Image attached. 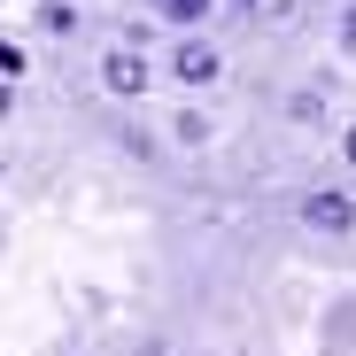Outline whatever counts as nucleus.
Masks as SVG:
<instances>
[{
    "label": "nucleus",
    "instance_id": "f257e3e1",
    "mask_svg": "<svg viewBox=\"0 0 356 356\" xmlns=\"http://www.w3.org/2000/svg\"><path fill=\"white\" fill-rule=\"evenodd\" d=\"M147 86H155V63H147L140 47H108V54H101V93H116V101H140Z\"/></svg>",
    "mask_w": 356,
    "mask_h": 356
},
{
    "label": "nucleus",
    "instance_id": "f03ea898",
    "mask_svg": "<svg viewBox=\"0 0 356 356\" xmlns=\"http://www.w3.org/2000/svg\"><path fill=\"white\" fill-rule=\"evenodd\" d=\"M170 78H178V86H217V78H225V54H217L209 39H178V47H170Z\"/></svg>",
    "mask_w": 356,
    "mask_h": 356
},
{
    "label": "nucleus",
    "instance_id": "7ed1b4c3",
    "mask_svg": "<svg viewBox=\"0 0 356 356\" xmlns=\"http://www.w3.org/2000/svg\"><path fill=\"white\" fill-rule=\"evenodd\" d=\"M302 225H310V232H348V225H356V202H348L341 186H310V194H302Z\"/></svg>",
    "mask_w": 356,
    "mask_h": 356
},
{
    "label": "nucleus",
    "instance_id": "20e7f679",
    "mask_svg": "<svg viewBox=\"0 0 356 356\" xmlns=\"http://www.w3.org/2000/svg\"><path fill=\"white\" fill-rule=\"evenodd\" d=\"M209 132H217V124H209L202 108H178V116H170V140H178V147H202Z\"/></svg>",
    "mask_w": 356,
    "mask_h": 356
},
{
    "label": "nucleus",
    "instance_id": "39448f33",
    "mask_svg": "<svg viewBox=\"0 0 356 356\" xmlns=\"http://www.w3.org/2000/svg\"><path fill=\"white\" fill-rule=\"evenodd\" d=\"M155 8H163L170 24H186V31H194V24H209V8H217V0H155Z\"/></svg>",
    "mask_w": 356,
    "mask_h": 356
},
{
    "label": "nucleus",
    "instance_id": "423d86ee",
    "mask_svg": "<svg viewBox=\"0 0 356 356\" xmlns=\"http://www.w3.org/2000/svg\"><path fill=\"white\" fill-rule=\"evenodd\" d=\"M0 78H24V47L16 39H0Z\"/></svg>",
    "mask_w": 356,
    "mask_h": 356
},
{
    "label": "nucleus",
    "instance_id": "0eeeda50",
    "mask_svg": "<svg viewBox=\"0 0 356 356\" xmlns=\"http://www.w3.org/2000/svg\"><path fill=\"white\" fill-rule=\"evenodd\" d=\"M341 155H348V170H356V124H348V132H341Z\"/></svg>",
    "mask_w": 356,
    "mask_h": 356
},
{
    "label": "nucleus",
    "instance_id": "6e6552de",
    "mask_svg": "<svg viewBox=\"0 0 356 356\" xmlns=\"http://www.w3.org/2000/svg\"><path fill=\"white\" fill-rule=\"evenodd\" d=\"M341 39H348V47H356V8H348V16H341Z\"/></svg>",
    "mask_w": 356,
    "mask_h": 356
},
{
    "label": "nucleus",
    "instance_id": "1a4fd4ad",
    "mask_svg": "<svg viewBox=\"0 0 356 356\" xmlns=\"http://www.w3.org/2000/svg\"><path fill=\"white\" fill-rule=\"evenodd\" d=\"M186 356H194V348H186Z\"/></svg>",
    "mask_w": 356,
    "mask_h": 356
}]
</instances>
